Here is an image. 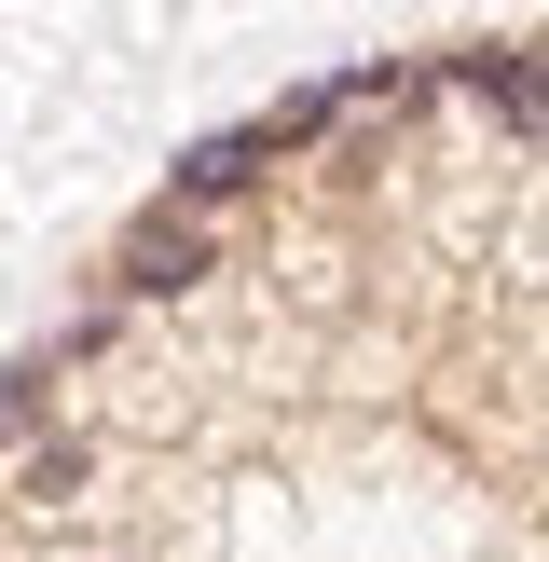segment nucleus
<instances>
[{
  "label": "nucleus",
  "mask_w": 549,
  "mask_h": 562,
  "mask_svg": "<svg viewBox=\"0 0 549 562\" xmlns=\"http://www.w3.org/2000/svg\"><path fill=\"white\" fill-rule=\"evenodd\" d=\"M206 274H220V234L179 220V206L124 220V247H110V289H124V302H179V289H206Z\"/></svg>",
  "instance_id": "1"
},
{
  "label": "nucleus",
  "mask_w": 549,
  "mask_h": 562,
  "mask_svg": "<svg viewBox=\"0 0 549 562\" xmlns=\"http://www.w3.org/2000/svg\"><path fill=\"white\" fill-rule=\"evenodd\" d=\"M261 165H274V124H220V137H192V151H179L165 206H179V220H206V206H234V192L261 179Z\"/></svg>",
  "instance_id": "2"
},
{
  "label": "nucleus",
  "mask_w": 549,
  "mask_h": 562,
  "mask_svg": "<svg viewBox=\"0 0 549 562\" xmlns=\"http://www.w3.org/2000/svg\"><path fill=\"white\" fill-rule=\"evenodd\" d=\"M453 82H467V97H494L508 124H549V69H536V55H508V42H467Z\"/></svg>",
  "instance_id": "3"
},
{
  "label": "nucleus",
  "mask_w": 549,
  "mask_h": 562,
  "mask_svg": "<svg viewBox=\"0 0 549 562\" xmlns=\"http://www.w3.org/2000/svg\"><path fill=\"white\" fill-rule=\"evenodd\" d=\"M42 412H55V357H14V371H0V453L42 439Z\"/></svg>",
  "instance_id": "4"
},
{
  "label": "nucleus",
  "mask_w": 549,
  "mask_h": 562,
  "mask_svg": "<svg viewBox=\"0 0 549 562\" xmlns=\"http://www.w3.org/2000/svg\"><path fill=\"white\" fill-rule=\"evenodd\" d=\"M27 494H82V439H42L27 453Z\"/></svg>",
  "instance_id": "5"
}]
</instances>
